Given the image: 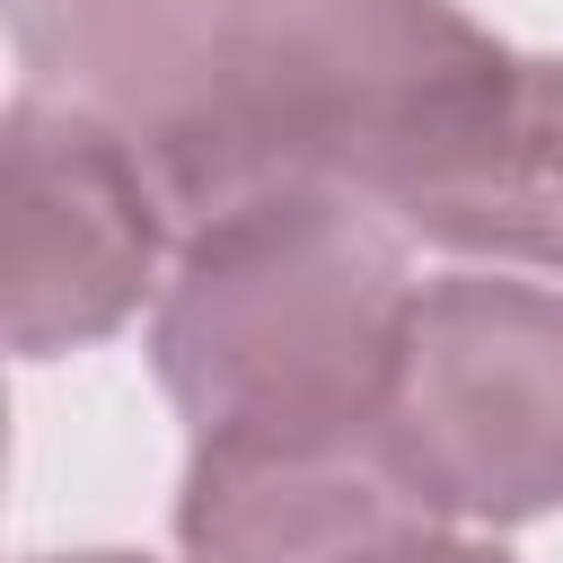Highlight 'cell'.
<instances>
[{
    "label": "cell",
    "instance_id": "6da1fadb",
    "mask_svg": "<svg viewBox=\"0 0 563 563\" xmlns=\"http://www.w3.org/2000/svg\"><path fill=\"white\" fill-rule=\"evenodd\" d=\"M510 79L519 44L457 0H246L202 114L150 167L176 229L255 194H352L405 238Z\"/></svg>",
    "mask_w": 563,
    "mask_h": 563
},
{
    "label": "cell",
    "instance_id": "7a4b0ae2",
    "mask_svg": "<svg viewBox=\"0 0 563 563\" xmlns=\"http://www.w3.org/2000/svg\"><path fill=\"white\" fill-rule=\"evenodd\" d=\"M405 238L352 194H255L176 238L150 369L194 449L378 431L413 308Z\"/></svg>",
    "mask_w": 563,
    "mask_h": 563
},
{
    "label": "cell",
    "instance_id": "3957f363",
    "mask_svg": "<svg viewBox=\"0 0 563 563\" xmlns=\"http://www.w3.org/2000/svg\"><path fill=\"white\" fill-rule=\"evenodd\" d=\"M378 449L449 528L563 510V290L528 273H440L413 290Z\"/></svg>",
    "mask_w": 563,
    "mask_h": 563
},
{
    "label": "cell",
    "instance_id": "277c9868",
    "mask_svg": "<svg viewBox=\"0 0 563 563\" xmlns=\"http://www.w3.org/2000/svg\"><path fill=\"white\" fill-rule=\"evenodd\" d=\"M9 158V352L53 361L114 334L158 299V264L185 238L158 167L97 114L18 97L0 123Z\"/></svg>",
    "mask_w": 563,
    "mask_h": 563
},
{
    "label": "cell",
    "instance_id": "5b68a950",
    "mask_svg": "<svg viewBox=\"0 0 563 563\" xmlns=\"http://www.w3.org/2000/svg\"><path fill=\"white\" fill-rule=\"evenodd\" d=\"M431 519L387 466L378 431L352 440H273V449H194L176 484L185 563H352L361 545Z\"/></svg>",
    "mask_w": 563,
    "mask_h": 563
},
{
    "label": "cell",
    "instance_id": "8992f818",
    "mask_svg": "<svg viewBox=\"0 0 563 563\" xmlns=\"http://www.w3.org/2000/svg\"><path fill=\"white\" fill-rule=\"evenodd\" d=\"M246 0H9V44L35 97L114 123L158 158L211 97Z\"/></svg>",
    "mask_w": 563,
    "mask_h": 563
},
{
    "label": "cell",
    "instance_id": "52a82bcc",
    "mask_svg": "<svg viewBox=\"0 0 563 563\" xmlns=\"http://www.w3.org/2000/svg\"><path fill=\"white\" fill-rule=\"evenodd\" d=\"M405 246L466 255L475 273L563 282V53H519L501 114L413 211Z\"/></svg>",
    "mask_w": 563,
    "mask_h": 563
},
{
    "label": "cell",
    "instance_id": "ba28073f",
    "mask_svg": "<svg viewBox=\"0 0 563 563\" xmlns=\"http://www.w3.org/2000/svg\"><path fill=\"white\" fill-rule=\"evenodd\" d=\"M352 563H510V554H501V545H484V537H466V528H449V519H413V528H396V537L361 545Z\"/></svg>",
    "mask_w": 563,
    "mask_h": 563
},
{
    "label": "cell",
    "instance_id": "9c48e42d",
    "mask_svg": "<svg viewBox=\"0 0 563 563\" xmlns=\"http://www.w3.org/2000/svg\"><path fill=\"white\" fill-rule=\"evenodd\" d=\"M35 563H150V554H114V545H88V554H35Z\"/></svg>",
    "mask_w": 563,
    "mask_h": 563
}]
</instances>
